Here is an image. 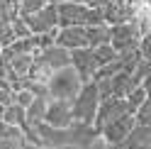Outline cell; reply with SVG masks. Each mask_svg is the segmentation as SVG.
<instances>
[{
    "label": "cell",
    "mask_w": 151,
    "mask_h": 149,
    "mask_svg": "<svg viewBox=\"0 0 151 149\" xmlns=\"http://www.w3.org/2000/svg\"><path fill=\"white\" fill-rule=\"evenodd\" d=\"M83 83L86 81L81 78V73L73 66H63L59 71H54V76L49 81V95L51 98H61V100H73L78 95Z\"/></svg>",
    "instance_id": "6da1fadb"
},
{
    "label": "cell",
    "mask_w": 151,
    "mask_h": 149,
    "mask_svg": "<svg viewBox=\"0 0 151 149\" xmlns=\"http://www.w3.org/2000/svg\"><path fill=\"white\" fill-rule=\"evenodd\" d=\"M100 105V93H98V83L95 81H86L78 90V95L73 98V120L78 122H88L93 125Z\"/></svg>",
    "instance_id": "7a4b0ae2"
},
{
    "label": "cell",
    "mask_w": 151,
    "mask_h": 149,
    "mask_svg": "<svg viewBox=\"0 0 151 149\" xmlns=\"http://www.w3.org/2000/svg\"><path fill=\"white\" fill-rule=\"evenodd\" d=\"M139 27H137V17L132 22H122V25H110V44L122 54L129 49H139Z\"/></svg>",
    "instance_id": "3957f363"
},
{
    "label": "cell",
    "mask_w": 151,
    "mask_h": 149,
    "mask_svg": "<svg viewBox=\"0 0 151 149\" xmlns=\"http://www.w3.org/2000/svg\"><path fill=\"white\" fill-rule=\"evenodd\" d=\"M134 127H137V117L132 115V113H124V115L115 117L112 122H107L105 127H102L100 129V137L105 139V144H119V142H124V139H127V135Z\"/></svg>",
    "instance_id": "277c9868"
},
{
    "label": "cell",
    "mask_w": 151,
    "mask_h": 149,
    "mask_svg": "<svg viewBox=\"0 0 151 149\" xmlns=\"http://www.w3.org/2000/svg\"><path fill=\"white\" fill-rule=\"evenodd\" d=\"M22 17L27 20L32 34L49 32V30H56V27H59V5H56V3H46L39 12H34V15H22Z\"/></svg>",
    "instance_id": "5b68a950"
},
{
    "label": "cell",
    "mask_w": 151,
    "mask_h": 149,
    "mask_svg": "<svg viewBox=\"0 0 151 149\" xmlns=\"http://www.w3.org/2000/svg\"><path fill=\"white\" fill-rule=\"evenodd\" d=\"M129 113L127 110V98H105V100H100V105H98V113H95V120H93V127L98 129V135H100V129L105 127L107 122H112L115 117L119 115H124Z\"/></svg>",
    "instance_id": "8992f818"
},
{
    "label": "cell",
    "mask_w": 151,
    "mask_h": 149,
    "mask_svg": "<svg viewBox=\"0 0 151 149\" xmlns=\"http://www.w3.org/2000/svg\"><path fill=\"white\" fill-rule=\"evenodd\" d=\"M44 120H46L49 125H54V127H71V125H73V100L51 98Z\"/></svg>",
    "instance_id": "52a82bcc"
},
{
    "label": "cell",
    "mask_w": 151,
    "mask_h": 149,
    "mask_svg": "<svg viewBox=\"0 0 151 149\" xmlns=\"http://www.w3.org/2000/svg\"><path fill=\"white\" fill-rule=\"evenodd\" d=\"M71 66L81 73L83 81H93V73L98 71L95 56H93V46H81L71 51Z\"/></svg>",
    "instance_id": "ba28073f"
},
{
    "label": "cell",
    "mask_w": 151,
    "mask_h": 149,
    "mask_svg": "<svg viewBox=\"0 0 151 149\" xmlns=\"http://www.w3.org/2000/svg\"><path fill=\"white\" fill-rule=\"evenodd\" d=\"M56 44L63 46V49H81V46H88V34L86 27H59V34H56Z\"/></svg>",
    "instance_id": "9c48e42d"
},
{
    "label": "cell",
    "mask_w": 151,
    "mask_h": 149,
    "mask_svg": "<svg viewBox=\"0 0 151 149\" xmlns=\"http://www.w3.org/2000/svg\"><path fill=\"white\" fill-rule=\"evenodd\" d=\"M34 59L44 61L46 66H51L54 71H59V69H63V66H71V51L63 49V46H59V44L46 46V49H39V51L34 54Z\"/></svg>",
    "instance_id": "30bf717a"
},
{
    "label": "cell",
    "mask_w": 151,
    "mask_h": 149,
    "mask_svg": "<svg viewBox=\"0 0 151 149\" xmlns=\"http://www.w3.org/2000/svg\"><path fill=\"white\" fill-rule=\"evenodd\" d=\"M102 10H105V22L107 25H122V22H132L137 17L139 5H132V3H107Z\"/></svg>",
    "instance_id": "8fae6325"
},
{
    "label": "cell",
    "mask_w": 151,
    "mask_h": 149,
    "mask_svg": "<svg viewBox=\"0 0 151 149\" xmlns=\"http://www.w3.org/2000/svg\"><path fill=\"white\" fill-rule=\"evenodd\" d=\"M127 149H151V125H137L124 139Z\"/></svg>",
    "instance_id": "7c38bea8"
},
{
    "label": "cell",
    "mask_w": 151,
    "mask_h": 149,
    "mask_svg": "<svg viewBox=\"0 0 151 149\" xmlns=\"http://www.w3.org/2000/svg\"><path fill=\"white\" fill-rule=\"evenodd\" d=\"M134 88H137V83H134V78H132V73L117 71L115 76H112V95L115 98H127Z\"/></svg>",
    "instance_id": "4fadbf2b"
},
{
    "label": "cell",
    "mask_w": 151,
    "mask_h": 149,
    "mask_svg": "<svg viewBox=\"0 0 151 149\" xmlns=\"http://www.w3.org/2000/svg\"><path fill=\"white\" fill-rule=\"evenodd\" d=\"M12 51V49H10ZM34 64V54H10V76H27Z\"/></svg>",
    "instance_id": "5bb4252c"
},
{
    "label": "cell",
    "mask_w": 151,
    "mask_h": 149,
    "mask_svg": "<svg viewBox=\"0 0 151 149\" xmlns=\"http://www.w3.org/2000/svg\"><path fill=\"white\" fill-rule=\"evenodd\" d=\"M88 34V46H100V44H110V25H88L86 27Z\"/></svg>",
    "instance_id": "9a60e30c"
},
{
    "label": "cell",
    "mask_w": 151,
    "mask_h": 149,
    "mask_svg": "<svg viewBox=\"0 0 151 149\" xmlns=\"http://www.w3.org/2000/svg\"><path fill=\"white\" fill-rule=\"evenodd\" d=\"M3 120H5L7 125L24 127V125H27V108H22V105H15V103L5 105V115H3Z\"/></svg>",
    "instance_id": "2e32d148"
},
{
    "label": "cell",
    "mask_w": 151,
    "mask_h": 149,
    "mask_svg": "<svg viewBox=\"0 0 151 149\" xmlns=\"http://www.w3.org/2000/svg\"><path fill=\"white\" fill-rule=\"evenodd\" d=\"M27 76H29L32 81H37V83H46V86H49V81H51V76H54V69L46 66L44 61L34 59V64H32V69H29Z\"/></svg>",
    "instance_id": "e0dca14e"
},
{
    "label": "cell",
    "mask_w": 151,
    "mask_h": 149,
    "mask_svg": "<svg viewBox=\"0 0 151 149\" xmlns=\"http://www.w3.org/2000/svg\"><path fill=\"white\" fill-rule=\"evenodd\" d=\"M49 100H51V95H34L32 105L27 108V120H44L46 108H49Z\"/></svg>",
    "instance_id": "ac0fdd59"
},
{
    "label": "cell",
    "mask_w": 151,
    "mask_h": 149,
    "mask_svg": "<svg viewBox=\"0 0 151 149\" xmlns=\"http://www.w3.org/2000/svg\"><path fill=\"white\" fill-rule=\"evenodd\" d=\"M93 56H95V64H98V69H100V66H105V64L115 61L119 56V51L112 44H100V46H93Z\"/></svg>",
    "instance_id": "d6986e66"
},
{
    "label": "cell",
    "mask_w": 151,
    "mask_h": 149,
    "mask_svg": "<svg viewBox=\"0 0 151 149\" xmlns=\"http://www.w3.org/2000/svg\"><path fill=\"white\" fill-rule=\"evenodd\" d=\"M10 49L15 54H37V51H39V46H37V37L32 34V37H24V39H15L10 44Z\"/></svg>",
    "instance_id": "ffe728a7"
},
{
    "label": "cell",
    "mask_w": 151,
    "mask_h": 149,
    "mask_svg": "<svg viewBox=\"0 0 151 149\" xmlns=\"http://www.w3.org/2000/svg\"><path fill=\"white\" fill-rule=\"evenodd\" d=\"M144 59L141 56V51L139 49H129V51H122L119 54V61H122V71H127V73H132L137 69V64Z\"/></svg>",
    "instance_id": "44dd1931"
},
{
    "label": "cell",
    "mask_w": 151,
    "mask_h": 149,
    "mask_svg": "<svg viewBox=\"0 0 151 149\" xmlns=\"http://www.w3.org/2000/svg\"><path fill=\"white\" fill-rule=\"evenodd\" d=\"M146 98H149V95H146V90L141 88V86H137V88H134V90H132L129 95H127V110H129L132 115H134L137 110L141 108V103H144Z\"/></svg>",
    "instance_id": "7402d4cb"
},
{
    "label": "cell",
    "mask_w": 151,
    "mask_h": 149,
    "mask_svg": "<svg viewBox=\"0 0 151 149\" xmlns=\"http://www.w3.org/2000/svg\"><path fill=\"white\" fill-rule=\"evenodd\" d=\"M149 73H151V61H149V59H141V61L137 64V69L132 71V78H134L137 86H141V81H144Z\"/></svg>",
    "instance_id": "603a6c76"
},
{
    "label": "cell",
    "mask_w": 151,
    "mask_h": 149,
    "mask_svg": "<svg viewBox=\"0 0 151 149\" xmlns=\"http://www.w3.org/2000/svg\"><path fill=\"white\" fill-rule=\"evenodd\" d=\"M34 100V93L29 88H22V90H12V103L15 105H22V108H29Z\"/></svg>",
    "instance_id": "cb8c5ba5"
},
{
    "label": "cell",
    "mask_w": 151,
    "mask_h": 149,
    "mask_svg": "<svg viewBox=\"0 0 151 149\" xmlns=\"http://www.w3.org/2000/svg\"><path fill=\"white\" fill-rule=\"evenodd\" d=\"M12 30H15V37H17V39L32 37V30H29V25H27V20H24L22 15H17L15 20H12Z\"/></svg>",
    "instance_id": "d4e9b609"
},
{
    "label": "cell",
    "mask_w": 151,
    "mask_h": 149,
    "mask_svg": "<svg viewBox=\"0 0 151 149\" xmlns=\"http://www.w3.org/2000/svg\"><path fill=\"white\" fill-rule=\"evenodd\" d=\"M46 3H49V0H22L20 3V15H34V12H39Z\"/></svg>",
    "instance_id": "484cf974"
},
{
    "label": "cell",
    "mask_w": 151,
    "mask_h": 149,
    "mask_svg": "<svg viewBox=\"0 0 151 149\" xmlns=\"http://www.w3.org/2000/svg\"><path fill=\"white\" fill-rule=\"evenodd\" d=\"M134 117H137V125H151V98H146L141 103V108L134 113Z\"/></svg>",
    "instance_id": "4316f807"
},
{
    "label": "cell",
    "mask_w": 151,
    "mask_h": 149,
    "mask_svg": "<svg viewBox=\"0 0 151 149\" xmlns=\"http://www.w3.org/2000/svg\"><path fill=\"white\" fill-rule=\"evenodd\" d=\"M15 39L17 37H15V30H12V22L10 25H0V46L5 49V46H10Z\"/></svg>",
    "instance_id": "83f0119b"
},
{
    "label": "cell",
    "mask_w": 151,
    "mask_h": 149,
    "mask_svg": "<svg viewBox=\"0 0 151 149\" xmlns=\"http://www.w3.org/2000/svg\"><path fill=\"white\" fill-rule=\"evenodd\" d=\"M98 93H100V100L105 98H112V76L110 78H98Z\"/></svg>",
    "instance_id": "f1b7e54d"
},
{
    "label": "cell",
    "mask_w": 151,
    "mask_h": 149,
    "mask_svg": "<svg viewBox=\"0 0 151 149\" xmlns=\"http://www.w3.org/2000/svg\"><path fill=\"white\" fill-rule=\"evenodd\" d=\"M139 51H141V56H144V59L151 61V32H146L139 39Z\"/></svg>",
    "instance_id": "f546056e"
},
{
    "label": "cell",
    "mask_w": 151,
    "mask_h": 149,
    "mask_svg": "<svg viewBox=\"0 0 151 149\" xmlns=\"http://www.w3.org/2000/svg\"><path fill=\"white\" fill-rule=\"evenodd\" d=\"M141 88H144V90H146V95L151 98V73H149V76H146L144 81H141Z\"/></svg>",
    "instance_id": "4dcf8cb0"
},
{
    "label": "cell",
    "mask_w": 151,
    "mask_h": 149,
    "mask_svg": "<svg viewBox=\"0 0 151 149\" xmlns=\"http://www.w3.org/2000/svg\"><path fill=\"white\" fill-rule=\"evenodd\" d=\"M107 149H127L124 142H119V144H107Z\"/></svg>",
    "instance_id": "1f68e13d"
},
{
    "label": "cell",
    "mask_w": 151,
    "mask_h": 149,
    "mask_svg": "<svg viewBox=\"0 0 151 149\" xmlns=\"http://www.w3.org/2000/svg\"><path fill=\"white\" fill-rule=\"evenodd\" d=\"M17 149H37V144H32V142H27V144H22V147H17Z\"/></svg>",
    "instance_id": "d6a6232c"
},
{
    "label": "cell",
    "mask_w": 151,
    "mask_h": 149,
    "mask_svg": "<svg viewBox=\"0 0 151 149\" xmlns=\"http://www.w3.org/2000/svg\"><path fill=\"white\" fill-rule=\"evenodd\" d=\"M3 115H5V105H0V120H3Z\"/></svg>",
    "instance_id": "836d02e7"
},
{
    "label": "cell",
    "mask_w": 151,
    "mask_h": 149,
    "mask_svg": "<svg viewBox=\"0 0 151 149\" xmlns=\"http://www.w3.org/2000/svg\"><path fill=\"white\" fill-rule=\"evenodd\" d=\"M0 54H3V46H0Z\"/></svg>",
    "instance_id": "e575fe53"
},
{
    "label": "cell",
    "mask_w": 151,
    "mask_h": 149,
    "mask_svg": "<svg viewBox=\"0 0 151 149\" xmlns=\"http://www.w3.org/2000/svg\"><path fill=\"white\" fill-rule=\"evenodd\" d=\"M0 149H3V147H0Z\"/></svg>",
    "instance_id": "d590c367"
}]
</instances>
